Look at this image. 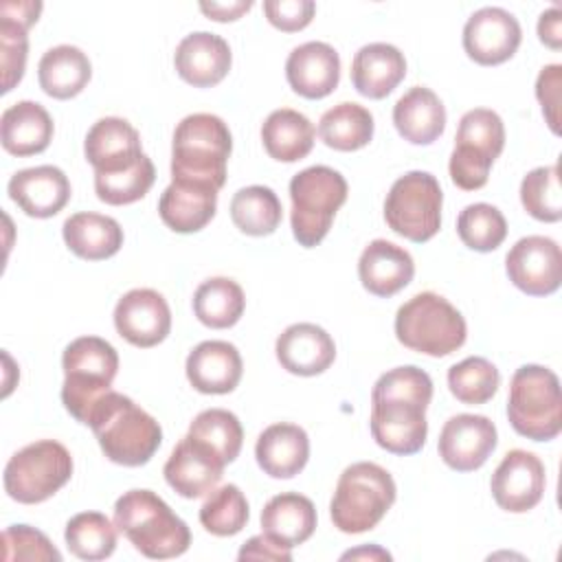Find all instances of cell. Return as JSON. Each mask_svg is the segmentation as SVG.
<instances>
[{"label": "cell", "mask_w": 562, "mask_h": 562, "mask_svg": "<svg viewBox=\"0 0 562 562\" xmlns=\"http://www.w3.org/2000/svg\"><path fill=\"white\" fill-rule=\"evenodd\" d=\"M432 400L430 375L415 367H395L378 378L371 391V435L393 454H415L426 443V408Z\"/></svg>", "instance_id": "6da1fadb"}, {"label": "cell", "mask_w": 562, "mask_h": 562, "mask_svg": "<svg viewBox=\"0 0 562 562\" xmlns=\"http://www.w3.org/2000/svg\"><path fill=\"white\" fill-rule=\"evenodd\" d=\"M86 426L92 428L103 454L127 468L145 465L162 441L160 424L132 397L116 391H108L90 408Z\"/></svg>", "instance_id": "7a4b0ae2"}, {"label": "cell", "mask_w": 562, "mask_h": 562, "mask_svg": "<svg viewBox=\"0 0 562 562\" xmlns=\"http://www.w3.org/2000/svg\"><path fill=\"white\" fill-rule=\"evenodd\" d=\"M231 151V130L220 116L209 112L184 116L173 132L171 182L204 184L220 191L226 182Z\"/></svg>", "instance_id": "3957f363"}, {"label": "cell", "mask_w": 562, "mask_h": 562, "mask_svg": "<svg viewBox=\"0 0 562 562\" xmlns=\"http://www.w3.org/2000/svg\"><path fill=\"white\" fill-rule=\"evenodd\" d=\"M116 529L151 560L182 555L191 544L187 522L151 490H130L114 503Z\"/></svg>", "instance_id": "277c9868"}, {"label": "cell", "mask_w": 562, "mask_h": 562, "mask_svg": "<svg viewBox=\"0 0 562 562\" xmlns=\"http://www.w3.org/2000/svg\"><path fill=\"white\" fill-rule=\"evenodd\" d=\"M395 481L382 465L373 461L347 465L329 503L334 527L342 533L373 529L395 503Z\"/></svg>", "instance_id": "5b68a950"}, {"label": "cell", "mask_w": 562, "mask_h": 562, "mask_svg": "<svg viewBox=\"0 0 562 562\" xmlns=\"http://www.w3.org/2000/svg\"><path fill=\"white\" fill-rule=\"evenodd\" d=\"M61 367V402L77 422L86 424L90 408L112 391L119 371V353L99 336H79L64 349Z\"/></svg>", "instance_id": "8992f818"}, {"label": "cell", "mask_w": 562, "mask_h": 562, "mask_svg": "<svg viewBox=\"0 0 562 562\" xmlns=\"http://www.w3.org/2000/svg\"><path fill=\"white\" fill-rule=\"evenodd\" d=\"M397 340L419 353L441 358L457 351L468 336L465 318L441 294L419 292L395 314Z\"/></svg>", "instance_id": "52a82bcc"}, {"label": "cell", "mask_w": 562, "mask_h": 562, "mask_svg": "<svg viewBox=\"0 0 562 562\" xmlns=\"http://www.w3.org/2000/svg\"><path fill=\"white\" fill-rule=\"evenodd\" d=\"M512 428L531 439L549 441L562 430V395L558 375L542 364H522L514 371L507 397Z\"/></svg>", "instance_id": "ba28073f"}, {"label": "cell", "mask_w": 562, "mask_h": 562, "mask_svg": "<svg viewBox=\"0 0 562 562\" xmlns=\"http://www.w3.org/2000/svg\"><path fill=\"white\" fill-rule=\"evenodd\" d=\"M292 233L294 239L312 248L325 239L338 209L347 200V180L327 165H314L290 180Z\"/></svg>", "instance_id": "9c48e42d"}, {"label": "cell", "mask_w": 562, "mask_h": 562, "mask_svg": "<svg viewBox=\"0 0 562 562\" xmlns=\"http://www.w3.org/2000/svg\"><path fill=\"white\" fill-rule=\"evenodd\" d=\"M505 147L503 119L487 108L468 110L454 136V149L450 154V178L463 191L485 187L494 160Z\"/></svg>", "instance_id": "30bf717a"}, {"label": "cell", "mask_w": 562, "mask_h": 562, "mask_svg": "<svg viewBox=\"0 0 562 562\" xmlns=\"http://www.w3.org/2000/svg\"><path fill=\"white\" fill-rule=\"evenodd\" d=\"M72 476V457L55 439H40L18 450L4 465V492L24 505H35L59 492Z\"/></svg>", "instance_id": "8fae6325"}, {"label": "cell", "mask_w": 562, "mask_h": 562, "mask_svg": "<svg viewBox=\"0 0 562 562\" xmlns=\"http://www.w3.org/2000/svg\"><path fill=\"white\" fill-rule=\"evenodd\" d=\"M441 204L439 180L428 171H408L391 184L384 200V220L393 233L424 244L441 226Z\"/></svg>", "instance_id": "7c38bea8"}, {"label": "cell", "mask_w": 562, "mask_h": 562, "mask_svg": "<svg viewBox=\"0 0 562 562\" xmlns=\"http://www.w3.org/2000/svg\"><path fill=\"white\" fill-rule=\"evenodd\" d=\"M505 270L509 281L525 294H553L562 281L560 246L544 235L520 237L505 257Z\"/></svg>", "instance_id": "4fadbf2b"}, {"label": "cell", "mask_w": 562, "mask_h": 562, "mask_svg": "<svg viewBox=\"0 0 562 562\" xmlns=\"http://www.w3.org/2000/svg\"><path fill=\"white\" fill-rule=\"evenodd\" d=\"M544 463L529 450H509L496 465L490 487L496 505L512 514L533 509L544 494Z\"/></svg>", "instance_id": "5bb4252c"}, {"label": "cell", "mask_w": 562, "mask_h": 562, "mask_svg": "<svg viewBox=\"0 0 562 562\" xmlns=\"http://www.w3.org/2000/svg\"><path fill=\"white\" fill-rule=\"evenodd\" d=\"M522 31L514 13L503 7L474 11L463 26V48L481 66L507 61L520 46Z\"/></svg>", "instance_id": "9a60e30c"}, {"label": "cell", "mask_w": 562, "mask_h": 562, "mask_svg": "<svg viewBox=\"0 0 562 562\" xmlns=\"http://www.w3.org/2000/svg\"><path fill=\"white\" fill-rule=\"evenodd\" d=\"M498 443L496 426L485 415H452L439 432V457L457 472L479 470Z\"/></svg>", "instance_id": "2e32d148"}, {"label": "cell", "mask_w": 562, "mask_h": 562, "mask_svg": "<svg viewBox=\"0 0 562 562\" xmlns=\"http://www.w3.org/2000/svg\"><path fill=\"white\" fill-rule=\"evenodd\" d=\"M226 461L202 439L189 432L171 450L162 474L171 490L184 498H200L215 490L224 474Z\"/></svg>", "instance_id": "e0dca14e"}, {"label": "cell", "mask_w": 562, "mask_h": 562, "mask_svg": "<svg viewBox=\"0 0 562 562\" xmlns=\"http://www.w3.org/2000/svg\"><path fill=\"white\" fill-rule=\"evenodd\" d=\"M116 331L134 347H154L162 342L171 329V310L165 296L151 288H134L125 292L114 307Z\"/></svg>", "instance_id": "ac0fdd59"}, {"label": "cell", "mask_w": 562, "mask_h": 562, "mask_svg": "<svg viewBox=\"0 0 562 562\" xmlns=\"http://www.w3.org/2000/svg\"><path fill=\"white\" fill-rule=\"evenodd\" d=\"M83 154L94 173L125 171L145 156L136 127L121 116L99 119L86 134Z\"/></svg>", "instance_id": "d6986e66"}, {"label": "cell", "mask_w": 562, "mask_h": 562, "mask_svg": "<svg viewBox=\"0 0 562 562\" xmlns=\"http://www.w3.org/2000/svg\"><path fill=\"white\" fill-rule=\"evenodd\" d=\"M9 198L31 217H53L70 200L68 176L55 165L20 169L9 180Z\"/></svg>", "instance_id": "ffe728a7"}, {"label": "cell", "mask_w": 562, "mask_h": 562, "mask_svg": "<svg viewBox=\"0 0 562 562\" xmlns=\"http://www.w3.org/2000/svg\"><path fill=\"white\" fill-rule=\"evenodd\" d=\"M231 61L233 55L228 42L209 31L184 35L173 53L178 75L195 88H211L220 83L231 70Z\"/></svg>", "instance_id": "44dd1931"}, {"label": "cell", "mask_w": 562, "mask_h": 562, "mask_svg": "<svg viewBox=\"0 0 562 562\" xmlns=\"http://www.w3.org/2000/svg\"><path fill=\"white\" fill-rule=\"evenodd\" d=\"M285 77L296 94L323 99L331 94L340 81V57L327 42H305L288 55Z\"/></svg>", "instance_id": "7402d4cb"}, {"label": "cell", "mask_w": 562, "mask_h": 562, "mask_svg": "<svg viewBox=\"0 0 562 562\" xmlns=\"http://www.w3.org/2000/svg\"><path fill=\"white\" fill-rule=\"evenodd\" d=\"M279 364L294 375H318L336 358L331 336L314 323H294L283 329L274 345Z\"/></svg>", "instance_id": "603a6c76"}, {"label": "cell", "mask_w": 562, "mask_h": 562, "mask_svg": "<svg viewBox=\"0 0 562 562\" xmlns=\"http://www.w3.org/2000/svg\"><path fill=\"white\" fill-rule=\"evenodd\" d=\"M187 378L200 393L224 395L241 380V356L226 340H204L187 356Z\"/></svg>", "instance_id": "cb8c5ba5"}, {"label": "cell", "mask_w": 562, "mask_h": 562, "mask_svg": "<svg viewBox=\"0 0 562 562\" xmlns=\"http://www.w3.org/2000/svg\"><path fill=\"white\" fill-rule=\"evenodd\" d=\"M413 274L415 263L411 252L386 239H373L369 246H364L358 259L360 283L375 296L397 294L411 283Z\"/></svg>", "instance_id": "d4e9b609"}, {"label": "cell", "mask_w": 562, "mask_h": 562, "mask_svg": "<svg viewBox=\"0 0 562 562\" xmlns=\"http://www.w3.org/2000/svg\"><path fill=\"white\" fill-rule=\"evenodd\" d=\"M406 75L404 53L386 42L364 44L351 61V83L369 99H384Z\"/></svg>", "instance_id": "484cf974"}, {"label": "cell", "mask_w": 562, "mask_h": 562, "mask_svg": "<svg viewBox=\"0 0 562 562\" xmlns=\"http://www.w3.org/2000/svg\"><path fill=\"white\" fill-rule=\"evenodd\" d=\"M255 457L268 476L292 479L310 459L307 432L296 424H272L257 437Z\"/></svg>", "instance_id": "4316f807"}, {"label": "cell", "mask_w": 562, "mask_h": 562, "mask_svg": "<svg viewBox=\"0 0 562 562\" xmlns=\"http://www.w3.org/2000/svg\"><path fill=\"white\" fill-rule=\"evenodd\" d=\"M393 125L404 140L430 145L446 130V108L430 88L415 86L393 105Z\"/></svg>", "instance_id": "83f0119b"}, {"label": "cell", "mask_w": 562, "mask_h": 562, "mask_svg": "<svg viewBox=\"0 0 562 562\" xmlns=\"http://www.w3.org/2000/svg\"><path fill=\"white\" fill-rule=\"evenodd\" d=\"M53 119L37 101H18L0 116L2 147L13 156H33L48 147L53 138Z\"/></svg>", "instance_id": "f1b7e54d"}, {"label": "cell", "mask_w": 562, "mask_h": 562, "mask_svg": "<svg viewBox=\"0 0 562 562\" xmlns=\"http://www.w3.org/2000/svg\"><path fill=\"white\" fill-rule=\"evenodd\" d=\"M217 189L189 182H171L160 200V220L176 233L202 231L215 215Z\"/></svg>", "instance_id": "f546056e"}, {"label": "cell", "mask_w": 562, "mask_h": 562, "mask_svg": "<svg viewBox=\"0 0 562 562\" xmlns=\"http://www.w3.org/2000/svg\"><path fill=\"white\" fill-rule=\"evenodd\" d=\"M261 529L274 542L292 549L312 538L316 529V507L299 492L277 494L261 509Z\"/></svg>", "instance_id": "4dcf8cb0"}, {"label": "cell", "mask_w": 562, "mask_h": 562, "mask_svg": "<svg viewBox=\"0 0 562 562\" xmlns=\"http://www.w3.org/2000/svg\"><path fill=\"white\" fill-rule=\"evenodd\" d=\"M61 235L66 246L81 259L101 261L116 255L123 246V228L121 224L101 213L83 211L70 215L64 226Z\"/></svg>", "instance_id": "1f68e13d"}, {"label": "cell", "mask_w": 562, "mask_h": 562, "mask_svg": "<svg viewBox=\"0 0 562 562\" xmlns=\"http://www.w3.org/2000/svg\"><path fill=\"white\" fill-rule=\"evenodd\" d=\"M90 77L92 66L88 55L72 44L48 48L37 64L40 86L53 99L77 97L88 86Z\"/></svg>", "instance_id": "d6a6232c"}, {"label": "cell", "mask_w": 562, "mask_h": 562, "mask_svg": "<svg viewBox=\"0 0 562 562\" xmlns=\"http://www.w3.org/2000/svg\"><path fill=\"white\" fill-rule=\"evenodd\" d=\"M261 140L270 158L296 162L314 147V125L305 114L292 108H279L263 121Z\"/></svg>", "instance_id": "836d02e7"}, {"label": "cell", "mask_w": 562, "mask_h": 562, "mask_svg": "<svg viewBox=\"0 0 562 562\" xmlns=\"http://www.w3.org/2000/svg\"><path fill=\"white\" fill-rule=\"evenodd\" d=\"M246 307L244 290L228 277H211L202 281L193 294V312L198 321L211 329L233 327Z\"/></svg>", "instance_id": "e575fe53"}, {"label": "cell", "mask_w": 562, "mask_h": 562, "mask_svg": "<svg viewBox=\"0 0 562 562\" xmlns=\"http://www.w3.org/2000/svg\"><path fill=\"white\" fill-rule=\"evenodd\" d=\"M321 140L338 151H353L373 138V114L353 101L329 108L318 121Z\"/></svg>", "instance_id": "d590c367"}, {"label": "cell", "mask_w": 562, "mask_h": 562, "mask_svg": "<svg viewBox=\"0 0 562 562\" xmlns=\"http://www.w3.org/2000/svg\"><path fill=\"white\" fill-rule=\"evenodd\" d=\"M281 202L270 187L250 184L239 189L231 200V220L246 235H270L281 224Z\"/></svg>", "instance_id": "8d00e7d4"}, {"label": "cell", "mask_w": 562, "mask_h": 562, "mask_svg": "<svg viewBox=\"0 0 562 562\" xmlns=\"http://www.w3.org/2000/svg\"><path fill=\"white\" fill-rule=\"evenodd\" d=\"M66 544L81 560H105L116 549V525L101 512H81L66 522Z\"/></svg>", "instance_id": "74e56055"}, {"label": "cell", "mask_w": 562, "mask_h": 562, "mask_svg": "<svg viewBox=\"0 0 562 562\" xmlns=\"http://www.w3.org/2000/svg\"><path fill=\"white\" fill-rule=\"evenodd\" d=\"M200 522L209 533L220 538L239 533L248 522V501L244 492L233 483L211 490L200 507Z\"/></svg>", "instance_id": "f35d334b"}, {"label": "cell", "mask_w": 562, "mask_h": 562, "mask_svg": "<svg viewBox=\"0 0 562 562\" xmlns=\"http://www.w3.org/2000/svg\"><path fill=\"white\" fill-rule=\"evenodd\" d=\"M457 235L468 248L476 252H490L496 250L507 237V222L496 206L487 202H474L459 213Z\"/></svg>", "instance_id": "ab89813d"}, {"label": "cell", "mask_w": 562, "mask_h": 562, "mask_svg": "<svg viewBox=\"0 0 562 562\" xmlns=\"http://www.w3.org/2000/svg\"><path fill=\"white\" fill-rule=\"evenodd\" d=\"M501 384L498 369L481 356H470L448 369L450 393L463 404H485Z\"/></svg>", "instance_id": "60d3db41"}, {"label": "cell", "mask_w": 562, "mask_h": 562, "mask_svg": "<svg viewBox=\"0 0 562 562\" xmlns=\"http://www.w3.org/2000/svg\"><path fill=\"white\" fill-rule=\"evenodd\" d=\"M189 435L209 443L226 465L237 459L244 443V428L237 415L226 408H206L198 413L189 426Z\"/></svg>", "instance_id": "b9f144b4"}, {"label": "cell", "mask_w": 562, "mask_h": 562, "mask_svg": "<svg viewBox=\"0 0 562 562\" xmlns=\"http://www.w3.org/2000/svg\"><path fill=\"white\" fill-rule=\"evenodd\" d=\"M156 180V169L149 156L145 154L134 167L119 173H94L97 198L112 206L132 204L151 189Z\"/></svg>", "instance_id": "7bdbcfd3"}, {"label": "cell", "mask_w": 562, "mask_h": 562, "mask_svg": "<svg viewBox=\"0 0 562 562\" xmlns=\"http://www.w3.org/2000/svg\"><path fill=\"white\" fill-rule=\"evenodd\" d=\"M520 202L531 217L540 222H558L562 217L558 165L531 169L520 182Z\"/></svg>", "instance_id": "ee69618b"}, {"label": "cell", "mask_w": 562, "mask_h": 562, "mask_svg": "<svg viewBox=\"0 0 562 562\" xmlns=\"http://www.w3.org/2000/svg\"><path fill=\"white\" fill-rule=\"evenodd\" d=\"M29 26L15 18L0 15V64H2V94L20 83L29 53Z\"/></svg>", "instance_id": "f6af8a7d"}, {"label": "cell", "mask_w": 562, "mask_h": 562, "mask_svg": "<svg viewBox=\"0 0 562 562\" xmlns=\"http://www.w3.org/2000/svg\"><path fill=\"white\" fill-rule=\"evenodd\" d=\"M4 560H61V553L53 542L37 529L29 525H11L2 533Z\"/></svg>", "instance_id": "bcb514c9"}, {"label": "cell", "mask_w": 562, "mask_h": 562, "mask_svg": "<svg viewBox=\"0 0 562 562\" xmlns=\"http://www.w3.org/2000/svg\"><path fill=\"white\" fill-rule=\"evenodd\" d=\"M316 4L312 0H266L263 13L268 22L285 33L305 29L314 18Z\"/></svg>", "instance_id": "7dc6e473"}, {"label": "cell", "mask_w": 562, "mask_h": 562, "mask_svg": "<svg viewBox=\"0 0 562 562\" xmlns=\"http://www.w3.org/2000/svg\"><path fill=\"white\" fill-rule=\"evenodd\" d=\"M560 86H562V66L560 64L544 66L536 79V97L542 105V114L553 134H560Z\"/></svg>", "instance_id": "c3c4849f"}, {"label": "cell", "mask_w": 562, "mask_h": 562, "mask_svg": "<svg viewBox=\"0 0 562 562\" xmlns=\"http://www.w3.org/2000/svg\"><path fill=\"white\" fill-rule=\"evenodd\" d=\"M239 560H277V562H290L292 553L288 547L274 542L266 533L252 536L237 553Z\"/></svg>", "instance_id": "681fc988"}, {"label": "cell", "mask_w": 562, "mask_h": 562, "mask_svg": "<svg viewBox=\"0 0 562 562\" xmlns=\"http://www.w3.org/2000/svg\"><path fill=\"white\" fill-rule=\"evenodd\" d=\"M538 37H540L542 44H547L553 50H558L562 46V18H560L558 7H551V9L540 13V18H538Z\"/></svg>", "instance_id": "f907efd6"}, {"label": "cell", "mask_w": 562, "mask_h": 562, "mask_svg": "<svg viewBox=\"0 0 562 562\" xmlns=\"http://www.w3.org/2000/svg\"><path fill=\"white\" fill-rule=\"evenodd\" d=\"M252 0H231V2H200V11L217 22H231L250 11Z\"/></svg>", "instance_id": "816d5d0a"}, {"label": "cell", "mask_w": 562, "mask_h": 562, "mask_svg": "<svg viewBox=\"0 0 562 562\" xmlns=\"http://www.w3.org/2000/svg\"><path fill=\"white\" fill-rule=\"evenodd\" d=\"M42 11V2L37 0H11V2H2L0 4V15H9L20 20L22 24H26L29 29L37 22V15Z\"/></svg>", "instance_id": "f5cc1de1"}, {"label": "cell", "mask_w": 562, "mask_h": 562, "mask_svg": "<svg viewBox=\"0 0 562 562\" xmlns=\"http://www.w3.org/2000/svg\"><path fill=\"white\" fill-rule=\"evenodd\" d=\"M349 558H373V560H391V553L371 544V547H362V549H353V551H347L342 553V560H349Z\"/></svg>", "instance_id": "db71d44e"}]
</instances>
